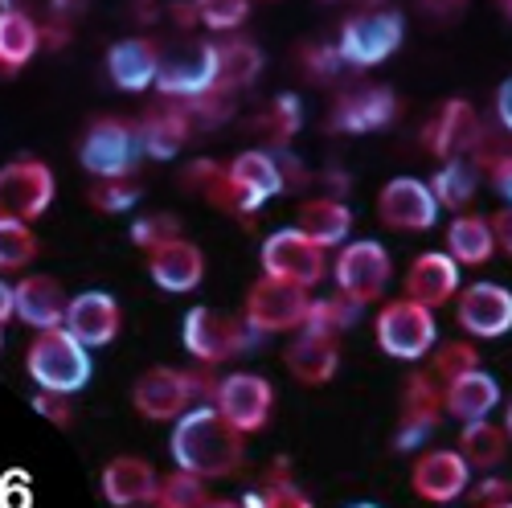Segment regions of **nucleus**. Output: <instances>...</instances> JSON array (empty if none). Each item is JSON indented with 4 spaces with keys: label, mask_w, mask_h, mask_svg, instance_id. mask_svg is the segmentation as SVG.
I'll list each match as a JSON object with an SVG mask.
<instances>
[{
    "label": "nucleus",
    "mask_w": 512,
    "mask_h": 508,
    "mask_svg": "<svg viewBox=\"0 0 512 508\" xmlns=\"http://www.w3.org/2000/svg\"><path fill=\"white\" fill-rule=\"evenodd\" d=\"M173 459L181 472H193L201 480L230 476L242 463V431L218 410V406H193L177 418L173 427Z\"/></svg>",
    "instance_id": "f257e3e1"
},
{
    "label": "nucleus",
    "mask_w": 512,
    "mask_h": 508,
    "mask_svg": "<svg viewBox=\"0 0 512 508\" xmlns=\"http://www.w3.org/2000/svg\"><path fill=\"white\" fill-rule=\"evenodd\" d=\"M29 377L50 394H78L91 381V353L66 328H46L37 332V341L29 345Z\"/></svg>",
    "instance_id": "f03ea898"
},
{
    "label": "nucleus",
    "mask_w": 512,
    "mask_h": 508,
    "mask_svg": "<svg viewBox=\"0 0 512 508\" xmlns=\"http://www.w3.org/2000/svg\"><path fill=\"white\" fill-rule=\"evenodd\" d=\"M181 341L201 365H218V361H230V357L246 353L254 341H259V332H254L246 320L230 316V312H218V308L201 304V308L185 312Z\"/></svg>",
    "instance_id": "7ed1b4c3"
},
{
    "label": "nucleus",
    "mask_w": 512,
    "mask_h": 508,
    "mask_svg": "<svg viewBox=\"0 0 512 508\" xmlns=\"http://www.w3.org/2000/svg\"><path fill=\"white\" fill-rule=\"evenodd\" d=\"M439 341V324H435V308H426L410 295L390 300L377 316V345L398 361H422Z\"/></svg>",
    "instance_id": "20e7f679"
},
{
    "label": "nucleus",
    "mask_w": 512,
    "mask_h": 508,
    "mask_svg": "<svg viewBox=\"0 0 512 508\" xmlns=\"http://www.w3.org/2000/svg\"><path fill=\"white\" fill-rule=\"evenodd\" d=\"M406 37V21L402 13L394 9H365V13H353L340 29V41L336 50L345 58V66H377L386 62Z\"/></svg>",
    "instance_id": "39448f33"
},
{
    "label": "nucleus",
    "mask_w": 512,
    "mask_h": 508,
    "mask_svg": "<svg viewBox=\"0 0 512 508\" xmlns=\"http://www.w3.org/2000/svg\"><path fill=\"white\" fill-rule=\"evenodd\" d=\"M54 168L46 160H13L0 168V218H17V222H33L50 209L54 201Z\"/></svg>",
    "instance_id": "423d86ee"
},
{
    "label": "nucleus",
    "mask_w": 512,
    "mask_h": 508,
    "mask_svg": "<svg viewBox=\"0 0 512 508\" xmlns=\"http://www.w3.org/2000/svg\"><path fill=\"white\" fill-rule=\"evenodd\" d=\"M336 287L340 295H349L353 304H373L381 300V291L390 287V275H394V263H390V250L373 242V238H361V242H349L345 250L336 254Z\"/></svg>",
    "instance_id": "0eeeda50"
},
{
    "label": "nucleus",
    "mask_w": 512,
    "mask_h": 508,
    "mask_svg": "<svg viewBox=\"0 0 512 508\" xmlns=\"http://www.w3.org/2000/svg\"><path fill=\"white\" fill-rule=\"evenodd\" d=\"M140 132L123 119H95L87 140H82V168L103 181H123L140 164Z\"/></svg>",
    "instance_id": "6e6552de"
},
{
    "label": "nucleus",
    "mask_w": 512,
    "mask_h": 508,
    "mask_svg": "<svg viewBox=\"0 0 512 508\" xmlns=\"http://www.w3.org/2000/svg\"><path fill=\"white\" fill-rule=\"evenodd\" d=\"M308 287L300 283H287V279H259L254 291L246 295V324L259 332V336H271V332H291V328H304V316H308Z\"/></svg>",
    "instance_id": "1a4fd4ad"
},
{
    "label": "nucleus",
    "mask_w": 512,
    "mask_h": 508,
    "mask_svg": "<svg viewBox=\"0 0 512 508\" xmlns=\"http://www.w3.org/2000/svg\"><path fill=\"white\" fill-rule=\"evenodd\" d=\"M263 271H267L271 279H287V283L312 287V283L324 279V246L312 242L300 226L275 230V234L263 242Z\"/></svg>",
    "instance_id": "9d476101"
},
{
    "label": "nucleus",
    "mask_w": 512,
    "mask_h": 508,
    "mask_svg": "<svg viewBox=\"0 0 512 508\" xmlns=\"http://www.w3.org/2000/svg\"><path fill=\"white\" fill-rule=\"evenodd\" d=\"M218 87V46H209V41H193L185 46L177 58L160 62V74H156V91L164 99H205L213 95Z\"/></svg>",
    "instance_id": "9b49d317"
},
{
    "label": "nucleus",
    "mask_w": 512,
    "mask_h": 508,
    "mask_svg": "<svg viewBox=\"0 0 512 508\" xmlns=\"http://www.w3.org/2000/svg\"><path fill=\"white\" fill-rule=\"evenodd\" d=\"M213 406H218L242 435H254L267 427L275 390L263 373H230L218 381V390H213Z\"/></svg>",
    "instance_id": "f8f14e48"
},
{
    "label": "nucleus",
    "mask_w": 512,
    "mask_h": 508,
    "mask_svg": "<svg viewBox=\"0 0 512 508\" xmlns=\"http://www.w3.org/2000/svg\"><path fill=\"white\" fill-rule=\"evenodd\" d=\"M205 386L197 381V373H181V369H148L140 381H136V390H132V402L144 418L152 422H164V418H181L185 410H193V398L201 394Z\"/></svg>",
    "instance_id": "ddd939ff"
},
{
    "label": "nucleus",
    "mask_w": 512,
    "mask_h": 508,
    "mask_svg": "<svg viewBox=\"0 0 512 508\" xmlns=\"http://www.w3.org/2000/svg\"><path fill=\"white\" fill-rule=\"evenodd\" d=\"M398 119V95L390 87H361L340 91L332 103V132H349V136H365V132H381Z\"/></svg>",
    "instance_id": "4468645a"
},
{
    "label": "nucleus",
    "mask_w": 512,
    "mask_h": 508,
    "mask_svg": "<svg viewBox=\"0 0 512 508\" xmlns=\"http://www.w3.org/2000/svg\"><path fill=\"white\" fill-rule=\"evenodd\" d=\"M455 320L463 332L480 336V341H496V336L512 332V291L500 283L463 287L455 300Z\"/></svg>",
    "instance_id": "2eb2a0df"
},
{
    "label": "nucleus",
    "mask_w": 512,
    "mask_h": 508,
    "mask_svg": "<svg viewBox=\"0 0 512 508\" xmlns=\"http://www.w3.org/2000/svg\"><path fill=\"white\" fill-rule=\"evenodd\" d=\"M439 197L435 189L418 177H394L377 197V214L390 230H431L439 218Z\"/></svg>",
    "instance_id": "dca6fc26"
},
{
    "label": "nucleus",
    "mask_w": 512,
    "mask_h": 508,
    "mask_svg": "<svg viewBox=\"0 0 512 508\" xmlns=\"http://www.w3.org/2000/svg\"><path fill=\"white\" fill-rule=\"evenodd\" d=\"M480 140H484L480 115H476V107L467 103V99H447V103L435 111V119L422 127V144L431 148L435 156H443V160L463 156L467 148H476Z\"/></svg>",
    "instance_id": "f3484780"
},
{
    "label": "nucleus",
    "mask_w": 512,
    "mask_h": 508,
    "mask_svg": "<svg viewBox=\"0 0 512 508\" xmlns=\"http://www.w3.org/2000/svg\"><path fill=\"white\" fill-rule=\"evenodd\" d=\"M62 328L74 332L87 349H99V345H111L119 336L123 312H119V304L111 300L107 291H82V295H74V300H70Z\"/></svg>",
    "instance_id": "a211bd4d"
},
{
    "label": "nucleus",
    "mask_w": 512,
    "mask_h": 508,
    "mask_svg": "<svg viewBox=\"0 0 512 508\" xmlns=\"http://www.w3.org/2000/svg\"><path fill=\"white\" fill-rule=\"evenodd\" d=\"M410 484H414V492L422 500L447 504V500L467 492V484H472V468H467V459L459 451H426L414 463Z\"/></svg>",
    "instance_id": "6ab92c4d"
},
{
    "label": "nucleus",
    "mask_w": 512,
    "mask_h": 508,
    "mask_svg": "<svg viewBox=\"0 0 512 508\" xmlns=\"http://www.w3.org/2000/svg\"><path fill=\"white\" fill-rule=\"evenodd\" d=\"M148 271H152L160 291H173V295L197 291V283L205 279V254L197 242L173 238V242L148 250Z\"/></svg>",
    "instance_id": "aec40b11"
},
{
    "label": "nucleus",
    "mask_w": 512,
    "mask_h": 508,
    "mask_svg": "<svg viewBox=\"0 0 512 508\" xmlns=\"http://www.w3.org/2000/svg\"><path fill=\"white\" fill-rule=\"evenodd\" d=\"M156 484H160L156 468L148 459H140V455H115L103 468V496L115 508H140V504H148L156 496Z\"/></svg>",
    "instance_id": "412c9836"
},
{
    "label": "nucleus",
    "mask_w": 512,
    "mask_h": 508,
    "mask_svg": "<svg viewBox=\"0 0 512 508\" xmlns=\"http://www.w3.org/2000/svg\"><path fill=\"white\" fill-rule=\"evenodd\" d=\"M406 295L426 308L447 304L451 295H459V263L443 250H426L414 259L410 275H406Z\"/></svg>",
    "instance_id": "4be33fe9"
},
{
    "label": "nucleus",
    "mask_w": 512,
    "mask_h": 508,
    "mask_svg": "<svg viewBox=\"0 0 512 508\" xmlns=\"http://www.w3.org/2000/svg\"><path fill=\"white\" fill-rule=\"evenodd\" d=\"M13 295H17V316H21L25 324H33L37 332L62 328V324H66L70 300H66V291H62L58 279H50V275H29V279H21V283L13 287Z\"/></svg>",
    "instance_id": "5701e85b"
},
{
    "label": "nucleus",
    "mask_w": 512,
    "mask_h": 508,
    "mask_svg": "<svg viewBox=\"0 0 512 508\" xmlns=\"http://www.w3.org/2000/svg\"><path fill=\"white\" fill-rule=\"evenodd\" d=\"M107 74L119 91H148L156 74H160V58H156V46L144 37H127V41H115L107 50Z\"/></svg>",
    "instance_id": "b1692460"
},
{
    "label": "nucleus",
    "mask_w": 512,
    "mask_h": 508,
    "mask_svg": "<svg viewBox=\"0 0 512 508\" xmlns=\"http://www.w3.org/2000/svg\"><path fill=\"white\" fill-rule=\"evenodd\" d=\"M496 406H500V381L484 369H472V373L447 381V390H443V410L459 422L488 418Z\"/></svg>",
    "instance_id": "393cba45"
},
{
    "label": "nucleus",
    "mask_w": 512,
    "mask_h": 508,
    "mask_svg": "<svg viewBox=\"0 0 512 508\" xmlns=\"http://www.w3.org/2000/svg\"><path fill=\"white\" fill-rule=\"evenodd\" d=\"M226 177L250 197L254 209H263L271 197H279L287 189V177H283V168L275 164L271 152H242L226 164Z\"/></svg>",
    "instance_id": "a878e982"
},
{
    "label": "nucleus",
    "mask_w": 512,
    "mask_h": 508,
    "mask_svg": "<svg viewBox=\"0 0 512 508\" xmlns=\"http://www.w3.org/2000/svg\"><path fill=\"white\" fill-rule=\"evenodd\" d=\"M140 132V148L152 160H173L189 140H193V123L185 115V107H160L152 115H144V123L136 127Z\"/></svg>",
    "instance_id": "bb28decb"
},
{
    "label": "nucleus",
    "mask_w": 512,
    "mask_h": 508,
    "mask_svg": "<svg viewBox=\"0 0 512 508\" xmlns=\"http://www.w3.org/2000/svg\"><path fill=\"white\" fill-rule=\"evenodd\" d=\"M336 365H340V353H336L332 336L300 332L287 345V369H291L295 381H304V386H324V381H332Z\"/></svg>",
    "instance_id": "cd10ccee"
},
{
    "label": "nucleus",
    "mask_w": 512,
    "mask_h": 508,
    "mask_svg": "<svg viewBox=\"0 0 512 508\" xmlns=\"http://www.w3.org/2000/svg\"><path fill=\"white\" fill-rule=\"evenodd\" d=\"M295 226L320 246H340L353 230V209L345 201H336V197H316V201L300 205V222Z\"/></svg>",
    "instance_id": "c85d7f7f"
},
{
    "label": "nucleus",
    "mask_w": 512,
    "mask_h": 508,
    "mask_svg": "<svg viewBox=\"0 0 512 508\" xmlns=\"http://www.w3.org/2000/svg\"><path fill=\"white\" fill-rule=\"evenodd\" d=\"M259 74H263V50L254 46V41L234 37L218 46V87H213L218 95H234V91L250 87Z\"/></svg>",
    "instance_id": "c756f323"
},
{
    "label": "nucleus",
    "mask_w": 512,
    "mask_h": 508,
    "mask_svg": "<svg viewBox=\"0 0 512 508\" xmlns=\"http://www.w3.org/2000/svg\"><path fill=\"white\" fill-rule=\"evenodd\" d=\"M447 254L455 263H467V267H480L496 254V234H492V222L488 218H476V214H459L447 230Z\"/></svg>",
    "instance_id": "7c9ffc66"
},
{
    "label": "nucleus",
    "mask_w": 512,
    "mask_h": 508,
    "mask_svg": "<svg viewBox=\"0 0 512 508\" xmlns=\"http://www.w3.org/2000/svg\"><path fill=\"white\" fill-rule=\"evenodd\" d=\"M508 451V431L496 427L488 418H476V422H463V435H459V455L467 459V468L476 472H488L504 459Z\"/></svg>",
    "instance_id": "2f4dec72"
},
{
    "label": "nucleus",
    "mask_w": 512,
    "mask_h": 508,
    "mask_svg": "<svg viewBox=\"0 0 512 508\" xmlns=\"http://www.w3.org/2000/svg\"><path fill=\"white\" fill-rule=\"evenodd\" d=\"M41 46V25L29 13L0 9V70H21Z\"/></svg>",
    "instance_id": "473e14b6"
},
{
    "label": "nucleus",
    "mask_w": 512,
    "mask_h": 508,
    "mask_svg": "<svg viewBox=\"0 0 512 508\" xmlns=\"http://www.w3.org/2000/svg\"><path fill=\"white\" fill-rule=\"evenodd\" d=\"M476 185H480L476 164H472V160H463V156L447 160V164L439 168V173H435V181H431V189H435L439 205H447V209H463L467 201L476 197Z\"/></svg>",
    "instance_id": "72a5a7b5"
},
{
    "label": "nucleus",
    "mask_w": 512,
    "mask_h": 508,
    "mask_svg": "<svg viewBox=\"0 0 512 508\" xmlns=\"http://www.w3.org/2000/svg\"><path fill=\"white\" fill-rule=\"evenodd\" d=\"M361 316V304H353L349 295H332V300H312L308 304V316H304V332H316V336H336L353 328Z\"/></svg>",
    "instance_id": "f704fd0d"
},
{
    "label": "nucleus",
    "mask_w": 512,
    "mask_h": 508,
    "mask_svg": "<svg viewBox=\"0 0 512 508\" xmlns=\"http://www.w3.org/2000/svg\"><path fill=\"white\" fill-rule=\"evenodd\" d=\"M300 127H304V103H300V95H279L267 107V115H259L254 132L267 136L271 144H287V140H295Z\"/></svg>",
    "instance_id": "c9c22d12"
},
{
    "label": "nucleus",
    "mask_w": 512,
    "mask_h": 508,
    "mask_svg": "<svg viewBox=\"0 0 512 508\" xmlns=\"http://www.w3.org/2000/svg\"><path fill=\"white\" fill-rule=\"evenodd\" d=\"M33 259H37L33 230L17 218H0V271H21Z\"/></svg>",
    "instance_id": "e433bc0d"
},
{
    "label": "nucleus",
    "mask_w": 512,
    "mask_h": 508,
    "mask_svg": "<svg viewBox=\"0 0 512 508\" xmlns=\"http://www.w3.org/2000/svg\"><path fill=\"white\" fill-rule=\"evenodd\" d=\"M205 484H201V476H193V472H173V476H164L160 484H156V496H152V504L156 508H205Z\"/></svg>",
    "instance_id": "4c0bfd02"
},
{
    "label": "nucleus",
    "mask_w": 512,
    "mask_h": 508,
    "mask_svg": "<svg viewBox=\"0 0 512 508\" xmlns=\"http://www.w3.org/2000/svg\"><path fill=\"white\" fill-rule=\"evenodd\" d=\"M443 390L439 377L431 369H418L406 377V414H422V418H439L443 414Z\"/></svg>",
    "instance_id": "58836bf2"
},
{
    "label": "nucleus",
    "mask_w": 512,
    "mask_h": 508,
    "mask_svg": "<svg viewBox=\"0 0 512 508\" xmlns=\"http://www.w3.org/2000/svg\"><path fill=\"white\" fill-rule=\"evenodd\" d=\"M472 369H480V353L467 345V341H447L439 353H435V365H431V373L443 381H455V377H463V373H472Z\"/></svg>",
    "instance_id": "ea45409f"
},
{
    "label": "nucleus",
    "mask_w": 512,
    "mask_h": 508,
    "mask_svg": "<svg viewBox=\"0 0 512 508\" xmlns=\"http://www.w3.org/2000/svg\"><path fill=\"white\" fill-rule=\"evenodd\" d=\"M193 5H197L201 25L218 29V33L238 29L246 21V13H250V0H193Z\"/></svg>",
    "instance_id": "a19ab883"
},
{
    "label": "nucleus",
    "mask_w": 512,
    "mask_h": 508,
    "mask_svg": "<svg viewBox=\"0 0 512 508\" xmlns=\"http://www.w3.org/2000/svg\"><path fill=\"white\" fill-rule=\"evenodd\" d=\"M173 238H181V226H177V218H173V214L140 218V222L132 226V242H136V246H144V250H156V246L173 242Z\"/></svg>",
    "instance_id": "79ce46f5"
},
{
    "label": "nucleus",
    "mask_w": 512,
    "mask_h": 508,
    "mask_svg": "<svg viewBox=\"0 0 512 508\" xmlns=\"http://www.w3.org/2000/svg\"><path fill=\"white\" fill-rule=\"evenodd\" d=\"M140 201V189L127 185V181H107L91 193V205L103 209V214H119V209H132Z\"/></svg>",
    "instance_id": "37998d69"
},
{
    "label": "nucleus",
    "mask_w": 512,
    "mask_h": 508,
    "mask_svg": "<svg viewBox=\"0 0 512 508\" xmlns=\"http://www.w3.org/2000/svg\"><path fill=\"white\" fill-rule=\"evenodd\" d=\"M480 164H484L492 189L512 205V152H488V156H480Z\"/></svg>",
    "instance_id": "c03bdc74"
},
{
    "label": "nucleus",
    "mask_w": 512,
    "mask_h": 508,
    "mask_svg": "<svg viewBox=\"0 0 512 508\" xmlns=\"http://www.w3.org/2000/svg\"><path fill=\"white\" fill-rule=\"evenodd\" d=\"M263 500H267V508H312V500L304 496V488L291 484L287 476H275V480L267 484Z\"/></svg>",
    "instance_id": "a18cd8bd"
},
{
    "label": "nucleus",
    "mask_w": 512,
    "mask_h": 508,
    "mask_svg": "<svg viewBox=\"0 0 512 508\" xmlns=\"http://www.w3.org/2000/svg\"><path fill=\"white\" fill-rule=\"evenodd\" d=\"M439 427V418H422V414H402V427H398V435H394V443H398V451H410V447H418L426 435H431Z\"/></svg>",
    "instance_id": "49530a36"
},
{
    "label": "nucleus",
    "mask_w": 512,
    "mask_h": 508,
    "mask_svg": "<svg viewBox=\"0 0 512 508\" xmlns=\"http://www.w3.org/2000/svg\"><path fill=\"white\" fill-rule=\"evenodd\" d=\"M340 66H345V58H340L336 46H316V50H304V70L312 78H332Z\"/></svg>",
    "instance_id": "de8ad7c7"
},
{
    "label": "nucleus",
    "mask_w": 512,
    "mask_h": 508,
    "mask_svg": "<svg viewBox=\"0 0 512 508\" xmlns=\"http://www.w3.org/2000/svg\"><path fill=\"white\" fill-rule=\"evenodd\" d=\"M33 492H29V476L25 472H9L0 480V508H29Z\"/></svg>",
    "instance_id": "09e8293b"
},
{
    "label": "nucleus",
    "mask_w": 512,
    "mask_h": 508,
    "mask_svg": "<svg viewBox=\"0 0 512 508\" xmlns=\"http://www.w3.org/2000/svg\"><path fill=\"white\" fill-rule=\"evenodd\" d=\"M70 394H50V390H41L37 398H33V410L37 414H46V418H54L58 427H66L70 422V402H66Z\"/></svg>",
    "instance_id": "8fccbe9b"
},
{
    "label": "nucleus",
    "mask_w": 512,
    "mask_h": 508,
    "mask_svg": "<svg viewBox=\"0 0 512 508\" xmlns=\"http://www.w3.org/2000/svg\"><path fill=\"white\" fill-rule=\"evenodd\" d=\"M472 500L484 508V504H500V500H512V480H484L476 492H472Z\"/></svg>",
    "instance_id": "3c124183"
},
{
    "label": "nucleus",
    "mask_w": 512,
    "mask_h": 508,
    "mask_svg": "<svg viewBox=\"0 0 512 508\" xmlns=\"http://www.w3.org/2000/svg\"><path fill=\"white\" fill-rule=\"evenodd\" d=\"M492 222V234H496V246H504L508 254H512V205H504L496 218H488Z\"/></svg>",
    "instance_id": "603ef678"
},
{
    "label": "nucleus",
    "mask_w": 512,
    "mask_h": 508,
    "mask_svg": "<svg viewBox=\"0 0 512 508\" xmlns=\"http://www.w3.org/2000/svg\"><path fill=\"white\" fill-rule=\"evenodd\" d=\"M496 119L504 132H512V78L500 82V91H496Z\"/></svg>",
    "instance_id": "864d4df0"
},
{
    "label": "nucleus",
    "mask_w": 512,
    "mask_h": 508,
    "mask_svg": "<svg viewBox=\"0 0 512 508\" xmlns=\"http://www.w3.org/2000/svg\"><path fill=\"white\" fill-rule=\"evenodd\" d=\"M82 9H87V0H50V13L58 17L62 29H70V21H74Z\"/></svg>",
    "instance_id": "5fc2aeb1"
},
{
    "label": "nucleus",
    "mask_w": 512,
    "mask_h": 508,
    "mask_svg": "<svg viewBox=\"0 0 512 508\" xmlns=\"http://www.w3.org/2000/svg\"><path fill=\"white\" fill-rule=\"evenodd\" d=\"M17 312V295H13V283L0 279V328H5V320Z\"/></svg>",
    "instance_id": "6e6d98bb"
},
{
    "label": "nucleus",
    "mask_w": 512,
    "mask_h": 508,
    "mask_svg": "<svg viewBox=\"0 0 512 508\" xmlns=\"http://www.w3.org/2000/svg\"><path fill=\"white\" fill-rule=\"evenodd\" d=\"M5 13H29V0H0Z\"/></svg>",
    "instance_id": "4d7b16f0"
},
{
    "label": "nucleus",
    "mask_w": 512,
    "mask_h": 508,
    "mask_svg": "<svg viewBox=\"0 0 512 508\" xmlns=\"http://www.w3.org/2000/svg\"><path fill=\"white\" fill-rule=\"evenodd\" d=\"M242 508H267L263 492H250V496H242Z\"/></svg>",
    "instance_id": "13d9d810"
},
{
    "label": "nucleus",
    "mask_w": 512,
    "mask_h": 508,
    "mask_svg": "<svg viewBox=\"0 0 512 508\" xmlns=\"http://www.w3.org/2000/svg\"><path fill=\"white\" fill-rule=\"evenodd\" d=\"M205 508H242V504H234V500H205Z\"/></svg>",
    "instance_id": "bf43d9fd"
},
{
    "label": "nucleus",
    "mask_w": 512,
    "mask_h": 508,
    "mask_svg": "<svg viewBox=\"0 0 512 508\" xmlns=\"http://www.w3.org/2000/svg\"><path fill=\"white\" fill-rule=\"evenodd\" d=\"M504 431H508V439H512V406H508V414H504Z\"/></svg>",
    "instance_id": "052dcab7"
},
{
    "label": "nucleus",
    "mask_w": 512,
    "mask_h": 508,
    "mask_svg": "<svg viewBox=\"0 0 512 508\" xmlns=\"http://www.w3.org/2000/svg\"><path fill=\"white\" fill-rule=\"evenodd\" d=\"M496 5H500V9H504V13L512 17V0H496Z\"/></svg>",
    "instance_id": "680f3d73"
},
{
    "label": "nucleus",
    "mask_w": 512,
    "mask_h": 508,
    "mask_svg": "<svg viewBox=\"0 0 512 508\" xmlns=\"http://www.w3.org/2000/svg\"><path fill=\"white\" fill-rule=\"evenodd\" d=\"M484 508H512V500H500V504H484Z\"/></svg>",
    "instance_id": "e2e57ef3"
},
{
    "label": "nucleus",
    "mask_w": 512,
    "mask_h": 508,
    "mask_svg": "<svg viewBox=\"0 0 512 508\" xmlns=\"http://www.w3.org/2000/svg\"><path fill=\"white\" fill-rule=\"evenodd\" d=\"M349 508H377V504H349Z\"/></svg>",
    "instance_id": "0e129e2a"
}]
</instances>
